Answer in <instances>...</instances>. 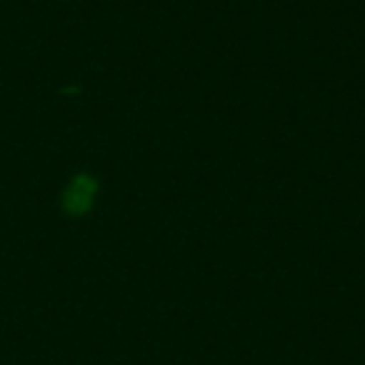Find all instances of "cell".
<instances>
[{"instance_id": "obj_1", "label": "cell", "mask_w": 365, "mask_h": 365, "mask_svg": "<svg viewBox=\"0 0 365 365\" xmlns=\"http://www.w3.org/2000/svg\"><path fill=\"white\" fill-rule=\"evenodd\" d=\"M96 193V182L88 175H78L76 180L68 185L66 195H63V208L71 215H81L91 208V198Z\"/></svg>"}]
</instances>
